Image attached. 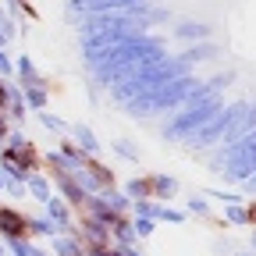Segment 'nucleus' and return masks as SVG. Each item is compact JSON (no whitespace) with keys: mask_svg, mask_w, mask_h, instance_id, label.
<instances>
[{"mask_svg":"<svg viewBox=\"0 0 256 256\" xmlns=\"http://www.w3.org/2000/svg\"><path fill=\"white\" fill-rule=\"evenodd\" d=\"M228 220H232V224H249L252 214H249L246 206H232V210H228Z\"/></svg>","mask_w":256,"mask_h":256,"instance_id":"obj_1","label":"nucleus"},{"mask_svg":"<svg viewBox=\"0 0 256 256\" xmlns=\"http://www.w3.org/2000/svg\"><path fill=\"white\" fill-rule=\"evenodd\" d=\"M32 192H36L40 200H46V192H50L46 188V178H32Z\"/></svg>","mask_w":256,"mask_h":256,"instance_id":"obj_2","label":"nucleus"},{"mask_svg":"<svg viewBox=\"0 0 256 256\" xmlns=\"http://www.w3.org/2000/svg\"><path fill=\"white\" fill-rule=\"evenodd\" d=\"M182 36H206L203 25H182Z\"/></svg>","mask_w":256,"mask_h":256,"instance_id":"obj_3","label":"nucleus"},{"mask_svg":"<svg viewBox=\"0 0 256 256\" xmlns=\"http://www.w3.org/2000/svg\"><path fill=\"white\" fill-rule=\"evenodd\" d=\"M75 132H78V139H82V146H89V150H92V146H96V142H92V136H89V132H86V128H75Z\"/></svg>","mask_w":256,"mask_h":256,"instance_id":"obj_4","label":"nucleus"},{"mask_svg":"<svg viewBox=\"0 0 256 256\" xmlns=\"http://www.w3.org/2000/svg\"><path fill=\"white\" fill-rule=\"evenodd\" d=\"M118 153H124L128 160H136V146H124V142H118Z\"/></svg>","mask_w":256,"mask_h":256,"instance_id":"obj_5","label":"nucleus"},{"mask_svg":"<svg viewBox=\"0 0 256 256\" xmlns=\"http://www.w3.org/2000/svg\"><path fill=\"white\" fill-rule=\"evenodd\" d=\"M249 188H256V174H252V185H249Z\"/></svg>","mask_w":256,"mask_h":256,"instance_id":"obj_6","label":"nucleus"},{"mask_svg":"<svg viewBox=\"0 0 256 256\" xmlns=\"http://www.w3.org/2000/svg\"><path fill=\"white\" fill-rule=\"evenodd\" d=\"M252 246H256V238H252Z\"/></svg>","mask_w":256,"mask_h":256,"instance_id":"obj_7","label":"nucleus"}]
</instances>
